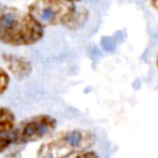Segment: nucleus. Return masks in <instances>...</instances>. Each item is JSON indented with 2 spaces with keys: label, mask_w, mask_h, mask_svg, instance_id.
Masks as SVG:
<instances>
[{
  "label": "nucleus",
  "mask_w": 158,
  "mask_h": 158,
  "mask_svg": "<svg viewBox=\"0 0 158 158\" xmlns=\"http://www.w3.org/2000/svg\"><path fill=\"white\" fill-rule=\"evenodd\" d=\"M43 33V27L28 12L0 4L1 43L11 47L32 46L42 40Z\"/></svg>",
  "instance_id": "1"
},
{
  "label": "nucleus",
  "mask_w": 158,
  "mask_h": 158,
  "mask_svg": "<svg viewBox=\"0 0 158 158\" xmlns=\"http://www.w3.org/2000/svg\"><path fill=\"white\" fill-rule=\"evenodd\" d=\"M27 12L43 28L62 25L74 30L80 27L88 19L85 9L78 10L73 2L67 0H35L30 4Z\"/></svg>",
  "instance_id": "2"
},
{
  "label": "nucleus",
  "mask_w": 158,
  "mask_h": 158,
  "mask_svg": "<svg viewBox=\"0 0 158 158\" xmlns=\"http://www.w3.org/2000/svg\"><path fill=\"white\" fill-rule=\"evenodd\" d=\"M95 139V135L86 130L63 131L38 147L37 158H67L89 149L94 146Z\"/></svg>",
  "instance_id": "3"
},
{
  "label": "nucleus",
  "mask_w": 158,
  "mask_h": 158,
  "mask_svg": "<svg viewBox=\"0 0 158 158\" xmlns=\"http://www.w3.org/2000/svg\"><path fill=\"white\" fill-rule=\"evenodd\" d=\"M57 127L54 117L41 114L21 121L9 135L12 144H26L49 136Z\"/></svg>",
  "instance_id": "4"
},
{
  "label": "nucleus",
  "mask_w": 158,
  "mask_h": 158,
  "mask_svg": "<svg viewBox=\"0 0 158 158\" xmlns=\"http://www.w3.org/2000/svg\"><path fill=\"white\" fill-rule=\"evenodd\" d=\"M2 59L6 64V68H7L9 73H11L16 78H26L32 72L31 63L23 57H19L16 54H7L6 53V54L2 56Z\"/></svg>",
  "instance_id": "5"
},
{
  "label": "nucleus",
  "mask_w": 158,
  "mask_h": 158,
  "mask_svg": "<svg viewBox=\"0 0 158 158\" xmlns=\"http://www.w3.org/2000/svg\"><path fill=\"white\" fill-rule=\"evenodd\" d=\"M15 115L9 107L0 106V136H7L15 128Z\"/></svg>",
  "instance_id": "6"
},
{
  "label": "nucleus",
  "mask_w": 158,
  "mask_h": 158,
  "mask_svg": "<svg viewBox=\"0 0 158 158\" xmlns=\"http://www.w3.org/2000/svg\"><path fill=\"white\" fill-rule=\"evenodd\" d=\"M9 84H10V75L5 69L0 67V95H2L7 90Z\"/></svg>",
  "instance_id": "7"
},
{
  "label": "nucleus",
  "mask_w": 158,
  "mask_h": 158,
  "mask_svg": "<svg viewBox=\"0 0 158 158\" xmlns=\"http://www.w3.org/2000/svg\"><path fill=\"white\" fill-rule=\"evenodd\" d=\"M73 158H99V156H98V153L95 151L86 149V151H83V152L77 153Z\"/></svg>",
  "instance_id": "8"
},
{
  "label": "nucleus",
  "mask_w": 158,
  "mask_h": 158,
  "mask_svg": "<svg viewBox=\"0 0 158 158\" xmlns=\"http://www.w3.org/2000/svg\"><path fill=\"white\" fill-rule=\"evenodd\" d=\"M11 144L12 143H11V139H10L9 135L7 136H0V153L5 152Z\"/></svg>",
  "instance_id": "9"
},
{
  "label": "nucleus",
  "mask_w": 158,
  "mask_h": 158,
  "mask_svg": "<svg viewBox=\"0 0 158 158\" xmlns=\"http://www.w3.org/2000/svg\"><path fill=\"white\" fill-rule=\"evenodd\" d=\"M149 4L152 6V9L158 12V0H149Z\"/></svg>",
  "instance_id": "10"
},
{
  "label": "nucleus",
  "mask_w": 158,
  "mask_h": 158,
  "mask_svg": "<svg viewBox=\"0 0 158 158\" xmlns=\"http://www.w3.org/2000/svg\"><path fill=\"white\" fill-rule=\"evenodd\" d=\"M156 67L158 69V52H157V57H156Z\"/></svg>",
  "instance_id": "11"
},
{
  "label": "nucleus",
  "mask_w": 158,
  "mask_h": 158,
  "mask_svg": "<svg viewBox=\"0 0 158 158\" xmlns=\"http://www.w3.org/2000/svg\"><path fill=\"white\" fill-rule=\"evenodd\" d=\"M67 1H69V2H78V1H81V0H67Z\"/></svg>",
  "instance_id": "12"
}]
</instances>
